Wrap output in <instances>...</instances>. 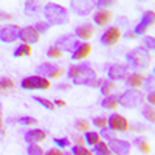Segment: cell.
Masks as SVG:
<instances>
[{"label": "cell", "mask_w": 155, "mask_h": 155, "mask_svg": "<svg viewBox=\"0 0 155 155\" xmlns=\"http://www.w3.org/2000/svg\"><path fill=\"white\" fill-rule=\"evenodd\" d=\"M67 76L70 78V79H73V82L76 85H90L96 79L95 71L90 68L87 64H81V65L70 67Z\"/></svg>", "instance_id": "6da1fadb"}, {"label": "cell", "mask_w": 155, "mask_h": 155, "mask_svg": "<svg viewBox=\"0 0 155 155\" xmlns=\"http://www.w3.org/2000/svg\"><path fill=\"white\" fill-rule=\"evenodd\" d=\"M44 16L48 25H64L68 22V12L58 3H47L44 8Z\"/></svg>", "instance_id": "7a4b0ae2"}, {"label": "cell", "mask_w": 155, "mask_h": 155, "mask_svg": "<svg viewBox=\"0 0 155 155\" xmlns=\"http://www.w3.org/2000/svg\"><path fill=\"white\" fill-rule=\"evenodd\" d=\"M126 59H127V64L132 67H146L150 61L149 53L144 48H135L132 51H129Z\"/></svg>", "instance_id": "3957f363"}, {"label": "cell", "mask_w": 155, "mask_h": 155, "mask_svg": "<svg viewBox=\"0 0 155 155\" xmlns=\"http://www.w3.org/2000/svg\"><path fill=\"white\" fill-rule=\"evenodd\" d=\"M118 102L126 109H135V107L141 106L143 95H141V92H138V90H127V92H124L118 98Z\"/></svg>", "instance_id": "277c9868"}, {"label": "cell", "mask_w": 155, "mask_h": 155, "mask_svg": "<svg viewBox=\"0 0 155 155\" xmlns=\"http://www.w3.org/2000/svg\"><path fill=\"white\" fill-rule=\"evenodd\" d=\"M20 87L25 90H47L50 87V81L45 79L42 76H30L25 78V79L20 82Z\"/></svg>", "instance_id": "5b68a950"}, {"label": "cell", "mask_w": 155, "mask_h": 155, "mask_svg": "<svg viewBox=\"0 0 155 155\" xmlns=\"http://www.w3.org/2000/svg\"><path fill=\"white\" fill-rule=\"evenodd\" d=\"M81 45V42L78 41V37H74V34H67L62 36L56 41V45L61 51H67V53H73V51Z\"/></svg>", "instance_id": "8992f818"}, {"label": "cell", "mask_w": 155, "mask_h": 155, "mask_svg": "<svg viewBox=\"0 0 155 155\" xmlns=\"http://www.w3.org/2000/svg\"><path fill=\"white\" fill-rule=\"evenodd\" d=\"M20 36V28L17 25H6L0 30V41L5 42V44H11L17 41Z\"/></svg>", "instance_id": "52a82bcc"}, {"label": "cell", "mask_w": 155, "mask_h": 155, "mask_svg": "<svg viewBox=\"0 0 155 155\" xmlns=\"http://www.w3.org/2000/svg\"><path fill=\"white\" fill-rule=\"evenodd\" d=\"M70 6H71L74 14L84 17V16L90 14V11L95 8V3L93 2H87V0H76V2H71L70 3Z\"/></svg>", "instance_id": "ba28073f"}, {"label": "cell", "mask_w": 155, "mask_h": 155, "mask_svg": "<svg viewBox=\"0 0 155 155\" xmlns=\"http://www.w3.org/2000/svg\"><path fill=\"white\" fill-rule=\"evenodd\" d=\"M109 126H110V130H116V132H124L127 130L129 127V123L124 116H121L120 113H113L110 118L107 120Z\"/></svg>", "instance_id": "9c48e42d"}, {"label": "cell", "mask_w": 155, "mask_h": 155, "mask_svg": "<svg viewBox=\"0 0 155 155\" xmlns=\"http://www.w3.org/2000/svg\"><path fill=\"white\" fill-rule=\"evenodd\" d=\"M109 150H112L115 155H129V150H130V144L127 141L123 140H110L109 141Z\"/></svg>", "instance_id": "30bf717a"}, {"label": "cell", "mask_w": 155, "mask_h": 155, "mask_svg": "<svg viewBox=\"0 0 155 155\" xmlns=\"http://www.w3.org/2000/svg\"><path fill=\"white\" fill-rule=\"evenodd\" d=\"M153 17H155L153 11H146V12H144V16H143V19L140 20V23L135 27V30H134L132 33H134L135 36H138V34H143L144 31H147L149 27L153 23Z\"/></svg>", "instance_id": "8fae6325"}, {"label": "cell", "mask_w": 155, "mask_h": 155, "mask_svg": "<svg viewBox=\"0 0 155 155\" xmlns=\"http://www.w3.org/2000/svg\"><path fill=\"white\" fill-rule=\"evenodd\" d=\"M61 73H62V70L58 65H54V64H42L37 68V76H42L45 79L47 78H58V76H61Z\"/></svg>", "instance_id": "7c38bea8"}, {"label": "cell", "mask_w": 155, "mask_h": 155, "mask_svg": "<svg viewBox=\"0 0 155 155\" xmlns=\"http://www.w3.org/2000/svg\"><path fill=\"white\" fill-rule=\"evenodd\" d=\"M120 37H121L120 30L116 28V27H112V28H109L104 34L101 36V44H102V45H106V47L115 45L116 42L120 41Z\"/></svg>", "instance_id": "4fadbf2b"}, {"label": "cell", "mask_w": 155, "mask_h": 155, "mask_svg": "<svg viewBox=\"0 0 155 155\" xmlns=\"http://www.w3.org/2000/svg\"><path fill=\"white\" fill-rule=\"evenodd\" d=\"M127 65H120V64H115L107 70V74L112 81H123L127 76Z\"/></svg>", "instance_id": "5bb4252c"}, {"label": "cell", "mask_w": 155, "mask_h": 155, "mask_svg": "<svg viewBox=\"0 0 155 155\" xmlns=\"http://www.w3.org/2000/svg\"><path fill=\"white\" fill-rule=\"evenodd\" d=\"M19 37L23 41V44L30 45V44H36L39 41V33H37V30L34 27H27V28L20 30V36Z\"/></svg>", "instance_id": "9a60e30c"}, {"label": "cell", "mask_w": 155, "mask_h": 155, "mask_svg": "<svg viewBox=\"0 0 155 155\" xmlns=\"http://www.w3.org/2000/svg\"><path fill=\"white\" fill-rule=\"evenodd\" d=\"M45 137L47 135H45L44 130H41V129H34V130H28L27 134H25V141L34 144V143H39V141L45 140Z\"/></svg>", "instance_id": "2e32d148"}, {"label": "cell", "mask_w": 155, "mask_h": 155, "mask_svg": "<svg viewBox=\"0 0 155 155\" xmlns=\"http://www.w3.org/2000/svg\"><path fill=\"white\" fill-rule=\"evenodd\" d=\"M90 50H92V47H90V44H81L79 47H78L73 53H71V59L73 61H79L85 56H88Z\"/></svg>", "instance_id": "e0dca14e"}, {"label": "cell", "mask_w": 155, "mask_h": 155, "mask_svg": "<svg viewBox=\"0 0 155 155\" xmlns=\"http://www.w3.org/2000/svg\"><path fill=\"white\" fill-rule=\"evenodd\" d=\"M92 34H93V27L88 23H84V25L76 28V36L81 37V39H88Z\"/></svg>", "instance_id": "ac0fdd59"}, {"label": "cell", "mask_w": 155, "mask_h": 155, "mask_svg": "<svg viewBox=\"0 0 155 155\" xmlns=\"http://www.w3.org/2000/svg\"><path fill=\"white\" fill-rule=\"evenodd\" d=\"M110 17H112L110 11L104 9V11H99V12H96L95 17H93V20H95V23H96V25H106V23L110 20Z\"/></svg>", "instance_id": "d6986e66"}, {"label": "cell", "mask_w": 155, "mask_h": 155, "mask_svg": "<svg viewBox=\"0 0 155 155\" xmlns=\"http://www.w3.org/2000/svg\"><path fill=\"white\" fill-rule=\"evenodd\" d=\"M126 84L129 87H140L141 84H143V76H141L140 73H134V74H130L127 78Z\"/></svg>", "instance_id": "ffe728a7"}, {"label": "cell", "mask_w": 155, "mask_h": 155, "mask_svg": "<svg viewBox=\"0 0 155 155\" xmlns=\"http://www.w3.org/2000/svg\"><path fill=\"white\" fill-rule=\"evenodd\" d=\"M101 106L104 109H115L116 106H118V98L116 96H106L104 99H102Z\"/></svg>", "instance_id": "44dd1931"}, {"label": "cell", "mask_w": 155, "mask_h": 155, "mask_svg": "<svg viewBox=\"0 0 155 155\" xmlns=\"http://www.w3.org/2000/svg\"><path fill=\"white\" fill-rule=\"evenodd\" d=\"M31 53V47L27 44H22L20 47H17V50L14 51V58H22V56H30Z\"/></svg>", "instance_id": "7402d4cb"}, {"label": "cell", "mask_w": 155, "mask_h": 155, "mask_svg": "<svg viewBox=\"0 0 155 155\" xmlns=\"http://www.w3.org/2000/svg\"><path fill=\"white\" fill-rule=\"evenodd\" d=\"M93 150L98 155H110V150H109V147H107L106 143H96L95 147H93Z\"/></svg>", "instance_id": "603a6c76"}, {"label": "cell", "mask_w": 155, "mask_h": 155, "mask_svg": "<svg viewBox=\"0 0 155 155\" xmlns=\"http://www.w3.org/2000/svg\"><path fill=\"white\" fill-rule=\"evenodd\" d=\"M134 144H135L137 147H140L143 152H146V153H149V152H150V147H149L147 141H146L144 138H137V140L134 141Z\"/></svg>", "instance_id": "cb8c5ba5"}, {"label": "cell", "mask_w": 155, "mask_h": 155, "mask_svg": "<svg viewBox=\"0 0 155 155\" xmlns=\"http://www.w3.org/2000/svg\"><path fill=\"white\" fill-rule=\"evenodd\" d=\"M33 99L36 101V102H39L41 106H44L45 109H50V110H53L54 109V104L51 101H48V99H45V98H41V96H33Z\"/></svg>", "instance_id": "d4e9b609"}, {"label": "cell", "mask_w": 155, "mask_h": 155, "mask_svg": "<svg viewBox=\"0 0 155 155\" xmlns=\"http://www.w3.org/2000/svg\"><path fill=\"white\" fill-rule=\"evenodd\" d=\"M85 141H87L88 144L95 146L96 143H99V135L96 132H87L85 134Z\"/></svg>", "instance_id": "484cf974"}, {"label": "cell", "mask_w": 155, "mask_h": 155, "mask_svg": "<svg viewBox=\"0 0 155 155\" xmlns=\"http://www.w3.org/2000/svg\"><path fill=\"white\" fill-rule=\"evenodd\" d=\"M37 9H39V3L37 2H25V12L33 14V12H37Z\"/></svg>", "instance_id": "4316f807"}, {"label": "cell", "mask_w": 155, "mask_h": 155, "mask_svg": "<svg viewBox=\"0 0 155 155\" xmlns=\"http://www.w3.org/2000/svg\"><path fill=\"white\" fill-rule=\"evenodd\" d=\"M143 115H144L146 120H149L150 123H153V120H155V118H153V106H150V104L146 106V107L143 109Z\"/></svg>", "instance_id": "83f0119b"}, {"label": "cell", "mask_w": 155, "mask_h": 155, "mask_svg": "<svg viewBox=\"0 0 155 155\" xmlns=\"http://www.w3.org/2000/svg\"><path fill=\"white\" fill-rule=\"evenodd\" d=\"M14 87V82H12L9 78H2L0 79V90H8Z\"/></svg>", "instance_id": "f1b7e54d"}, {"label": "cell", "mask_w": 155, "mask_h": 155, "mask_svg": "<svg viewBox=\"0 0 155 155\" xmlns=\"http://www.w3.org/2000/svg\"><path fill=\"white\" fill-rule=\"evenodd\" d=\"M71 153H73V155H92V152L87 150V149L82 147V146H74V147L71 149Z\"/></svg>", "instance_id": "f546056e"}, {"label": "cell", "mask_w": 155, "mask_h": 155, "mask_svg": "<svg viewBox=\"0 0 155 155\" xmlns=\"http://www.w3.org/2000/svg\"><path fill=\"white\" fill-rule=\"evenodd\" d=\"M28 155H44L42 147L37 144H30L28 146Z\"/></svg>", "instance_id": "4dcf8cb0"}, {"label": "cell", "mask_w": 155, "mask_h": 155, "mask_svg": "<svg viewBox=\"0 0 155 155\" xmlns=\"http://www.w3.org/2000/svg\"><path fill=\"white\" fill-rule=\"evenodd\" d=\"M88 121H84V120H78L76 123H74V127H76V130H81V132H84V130H88Z\"/></svg>", "instance_id": "1f68e13d"}, {"label": "cell", "mask_w": 155, "mask_h": 155, "mask_svg": "<svg viewBox=\"0 0 155 155\" xmlns=\"http://www.w3.org/2000/svg\"><path fill=\"white\" fill-rule=\"evenodd\" d=\"M113 88V82H110V81H104V84L101 85V93L102 95H106V96H109V93H110V90Z\"/></svg>", "instance_id": "d6a6232c"}, {"label": "cell", "mask_w": 155, "mask_h": 155, "mask_svg": "<svg viewBox=\"0 0 155 155\" xmlns=\"http://www.w3.org/2000/svg\"><path fill=\"white\" fill-rule=\"evenodd\" d=\"M143 44H144V50H146V48L150 50V51L155 50V39H153V37H144V39H143Z\"/></svg>", "instance_id": "836d02e7"}, {"label": "cell", "mask_w": 155, "mask_h": 155, "mask_svg": "<svg viewBox=\"0 0 155 155\" xmlns=\"http://www.w3.org/2000/svg\"><path fill=\"white\" fill-rule=\"evenodd\" d=\"M19 123L23 124V126H34L37 123V120L31 118V116H22V118H19Z\"/></svg>", "instance_id": "e575fe53"}, {"label": "cell", "mask_w": 155, "mask_h": 155, "mask_svg": "<svg viewBox=\"0 0 155 155\" xmlns=\"http://www.w3.org/2000/svg\"><path fill=\"white\" fill-rule=\"evenodd\" d=\"M50 58H59L61 54H62V51L58 48V47H51L50 50H48V53H47Z\"/></svg>", "instance_id": "d590c367"}, {"label": "cell", "mask_w": 155, "mask_h": 155, "mask_svg": "<svg viewBox=\"0 0 155 155\" xmlns=\"http://www.w3.org/2000/svg\"><path fill=\"white\" fill-rule=\"evenodd\" d=\"M53 143H56V144L61 146V147H67V146L70 144V141H68V138H54Z\"/></svg>", "instance_id": "8d00e7d4"}, {"label": "cell", "mask_w": 155, "mask_h": 155, "mask_svg": "<svg viewBox=\"0 0 155 155\" xmlns=\"http://www.w3.org/2000/svg\"><path fill=\"white\" fill-rule=\"evenodd\" d=\"M34 28L37 30V33H44V31H47V30L50 28V25H48L47 22H39Z\"/></svg>", "instance_id": "74e56055"}, {"label": "cell", "mask_w": 155, "mask_h": 155, "mask_svg": "<svg viewBox=\"0 0 155 155\" xmlns=\"http://www.w3.org/2000/svg\"><path fill=\"white\" fill-rule=\"evenodd\" d=\"M93 124H95L96 127L104 129L106 124H107V120H106V118H101V116H99V118H95V120H93Z\"/></svg>", "instance_id": "f35d334b"}, {"label": "cell", "mask_w": 155, "mask_h": 155, "mask_svg": "<svg viewBox=\"0 0 155 155\" xmlns=\"http://www.w3.org/2000/svg\"><path fill=\"white\" fill-rule=\"evenodd\" d=\"M101 135L104 137L106 140H109V141L115 138V135H113V130H109V129H106V127L102 129V132H101Z\"/></svg>", "instance_id": "ab89813d"}, {"label": "cell", "mask_w": 155, "mask_h": 155, "mask_svg": "<svg viewBox=\"0 0 155 155\" xmlns=\"http://www.w3.org/2000/svg\"><path fill=\"white\" fill-rule=\"evenodd\" d=\"M112 5H113V2H112V0H99V2H96V3H95V6H98V8L112 6Z\"/></svg>", "instance_id": "60d3db41"}, {"label": "cell", "mask_w": 155, "mask_h": 155, "mask_svg": "<svg viewBox=\"0 0 155 155\" xmlns=\"http://www.w3.org/2000/svg\"><path fill=\"white\" fill-rule=\"evenodd\" d=\"M146 88L147 90H153V73H150V76L147 78V81H146Z\"/></svg>", "instance_id": "b9f144b4"}, {"label": "cell", "mask_w": 155, "mask_h": 155, "mask_svg": "<svg viewBox=\"0 0 155 155\" xmlns=\"http://www.w3.org/2000/svg\"><path fill=\"white\" fill-rule=\"evenodd\" d=\"M45 155H64V153H62L59 149H50V150H48Z\"/></svg>", "instance_id": "7bdbcfd3"}, {"label": "cell", "mask_w": 155, "mask_h": 155, "mask_svg": "<svg viewBox=\"0 0 155 155\" xmlns=\"http://www.w3.org/2000/svg\"><path fill=\"white\" fill-rule=\"evenodd\" d=\"M147 101H149V104H150V106H153V102H155V96H153V92H150V93L147 95Z\"/></svg>", "instance_id": "ee69618b"}, {"label": "cell", "mask_w": 155, "mask_h": 155, "mask_svg": "<svg viewBox=\"0 0 155 155\" xmlns=\"http://www.w3.org/2000/svg\"><path fill=\"white\" fill-rule=\"evenodd\" d=\"M8 19H11V16H9V14H5V12H0V20H8Z\"/></svg>", "instance_id": "f6af8a7d"}, {"label": "cell", "mask_w": 155, "mask_h": 155, "mask_svg": "<svg viewBox=\"0 0 155 155\" xmlns=\"http://www.w3.org/2000/svg\"><path fill=\"white\" fill-rule=\"evenodd\" d=\"M0 134H3V127H2V104H0Z\"/></svg>", "instance_id": "bcb514c9"}, {"label": "cell", "mask_w": 155, "mask_h": 155, "mask_svg": "<svg viewBox=\"0 0 155 155\" xmlns=\"http://www.w3.org/2000/svg\"><path fill=\"white\" fill-rule=\"evenodd\" d=\"M54 104L62 107V106H65V101H62V99H56V101H54Z\"/></svg>", "instance_id": "7dc6e473"}, {"label": "cell", "mask_w": 155, "mask_h": 155, "mask_svg": "<svg viewBox=\"0 0 155 155\" xmlns=\"http://www.w3.org/2000/svg\"><path fill=\"white\" fill-rule=\"evenodd\" d=\"M124 37H126V39H134V37H135V34H134V33H127Z\"/></svg>", "instance_id": "c3c4849f"}, {"label": "cell", "mask_w": 155, "mask_h": 155, "mask_svg": "<svg viewBox=\"0 0 155 155\" xmlns=\"http://www.w3.org/2000/svg\"><path fill=\"white\" fill-rule=\"evenodd\" d=\"M76 141H78V143H82V141H84V140H82L81 137H76Z\"/></svg>", "instance_id": "681fc988"}, {"label": "cell", "mask_w": 155, "mask_h": 155, "mask_svg": "<svg viewBox=\"0 0 155 155\" xmlns=\"http://www.w3.org/2000/svg\"><path fill=\"white\" fill-rule=\"evenodd\" d=\"M64 155H73V153H64Z\"/></svg>", "instance_id": "f907efd6"}]
</instances>
